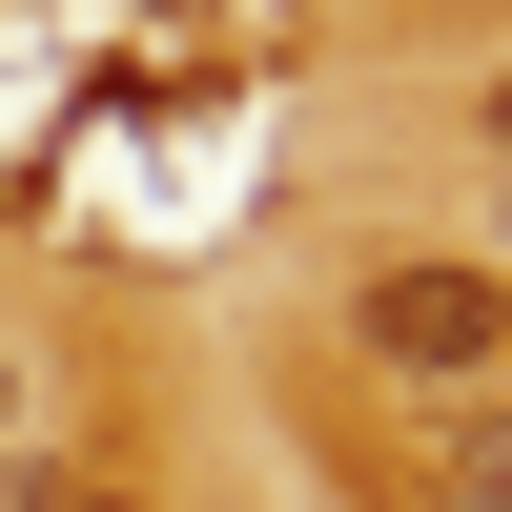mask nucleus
<instances>
[{
  "mask_svg": "<svg viewBox=\"0 0 512 512\" xmlns=\"http://www.w3.org/2000/svg\"><path fill=\"white\" fill-rule=\"evenodd\" d=\"M472 123H492V164H512V82H472Z\"/></svg>",
  "mask_w": 512,
  "mask_h": 512,
  "instance_id": "3",
  "label": "nucleus"
},
{
  "mask_svg": "<svg viewBox=\"0 0 512 512\" xmlns=\"http://www.w3.org/2000/svg\"><path fill=\"white\" fill-rule=\"evenodd\" d=\"M349 349L390 369V390H492V369H512V267L410 246V267H369V287H349Z\"/></svg>",
  "mask_w": 512,
  "mask_h": 512,
  "instance_id": "1",
  "label": "nucleus"
},
{
  "mask_svg": "<svg viewBox=\"0 0 512 512\" xmlns=\"http://www.w3.org/2000/svg\"><path fill=\"white\" fill-rule=\"evenodd\" d=\"M21 410H41V390H21V349H0V451H21Z\"/></svg>",
  "mask_w": 512,
  "mask_h": 512,
  "instance_id": "2",
  "label": "nucleus"
}]
</instances>
